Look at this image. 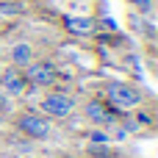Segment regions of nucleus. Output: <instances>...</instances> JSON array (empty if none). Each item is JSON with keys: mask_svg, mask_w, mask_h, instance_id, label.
<instances>
[{"mask_svg": "<svg viewBox=\"0 0 158 158\" xmlns=\"http://www.w3.org/2000/svg\"><path fill=\"white\" fill-rule=\"evenodd\" d=\"M67 28H69V33H75V36H86V33L94 31V22H92L89 17H67Z\"/></svg>", "mask_w": 158, "mask_h": 158, "instance_id": "obj_5", "label": "nucleus"}, {"mask_svg": "<svg viewBox=\"0 0 158 158\" xmlns=\"http://www.w3.org/2000/svg\"><path fill=\"white\" fill-rule=\"evenodd\" d=\"M31 58H33L31 44H25V42L14 44V50H11V61H14L17 67H28V64H31Z\"/></svg>", "mask_w": 158, "mask_h": 158, "instance_id": "obj_7", "label": "nucleus"}, {"mask_svg": "<svg viewBox=\"0 0 158 158\" xmlns=\"http://www.w3.org/2000/svg\"><path fill=\"white\" fill-rule=\"evenodd\" d=\"M86 117H89L92 122H97V125H108V122H111V114H108L100 103H89V106H86Z\"/></svg>", "mask_w": 158, "mask_h": 158, "instance_id": "obj_8", "label": "nucleus"}, {"mask_svg": "<svg viewBox=\"0 0 158 158\" xmlns=\"http://www.w3.org/2000/svg\"><path fill=\"white\" fill-rule=\"evenodd\" d=\"M8 108V100H6V94H0V111H6Z\"/></svg>", "mask_w": 158, "mask_h": 158, "instance_id": "obj_9", "label": "nucleus"}, {"mask_svg": "<svg viewBox=\"0 0 158 158\" xmlns=\"http://www.w3.org/2000/svg\"><path fill=\"white\" fill-rule=\"evenodd\" d=\"M42 108L50 114V117H67L72 111V100L67 94H47L42 100Z\"/></svg>", "mask_w": 158, "mask_h": 158, "instance_id": "obj_4", "label": "nucleus"}, {"mask_svg": "<svg viewBox=\"0 0 158 158\" xmlns=\"http://www.w3.org/2000/svg\"><path fill=\"white\" fill-rule=\"evenodd\" d=\"M19 128H22L28 136H33V139H47V133H50L47 119H44V117H36V114H25V117L19 119Z\"/></svg>", "mask_w": 158, "mask_h": 158, "instance_id": "obj_2", "label": "nucleus"}, {"mask_svg": "<svg viewBox=\"0 0 158 158\" xmlns=\"http://www.w3.org/2000/svg\"><path fill=\"white\" fill-rule=\"evenodd\" d=\"M3 89H6L8 94H19V92L25 89V78H22L19 72L8 69V72H3Z\"/></svg>", "mask_w": 158, "mask_h": 158, "instance_id": "obj_6", "label": "nucleus"}, {"mask_svg": "<svg viewBox=\"0 0 158 158\" xmlns=\"http://www.w3.org/2000/svg\"><path fill=\"white\" fill-rule=\"evenodd\" d=\"M108 100L114 106H119V108H133V106L142 103V94L128 83H111L108 86Z\"/></svg>", "mask_w": 158, "mask_h": 158, "instance_id": "obj_1", "label": "nucleus"}, {"mask_svg": "<svg viewBox=\"0 0 158 158\" xmlns=\"http://www.w3.org/2000/svg\"><path fill=\"white\" fill-rule=\"evenodd\" d=\"M28 81H31V83H39V86H47V83L56 81V67L47 64V61L28 64Z\"/></svg>", "mask_w": 158, "mask_h": 158, "instance_id": "obj_3", "label": "nucleus"}]
</instances>
